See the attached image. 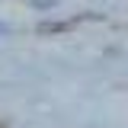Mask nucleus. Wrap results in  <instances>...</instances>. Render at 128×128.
<instances>
[{
    "label": "nucleus",
    "instance_id": "obj_1",
    "mask_svg": "<svg viewBox=\"0 0 128 128\" xmlns=\"http://www.w3.org/2000/svg\"><path fill=\"white\" fill-rule=\"evenodd\" d=\"M35 3H38V6H48V3H54V0H35Z\"/></svg>",
    "mask_w": 128,
    "mask_h": 128
}]
</instances>
